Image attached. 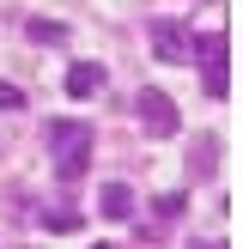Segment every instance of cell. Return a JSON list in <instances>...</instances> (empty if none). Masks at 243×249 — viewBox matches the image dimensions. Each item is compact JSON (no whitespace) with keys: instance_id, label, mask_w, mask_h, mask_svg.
<instances>
[{"instance_id":"cell-5","label":"cell","mask_w":243,"mask_h":249,"mask_svg":"<svg viewBox=\"0 0 243 249\" xmlns=\"http://www.w3.org/2000/svg\"><path fill=\"white\" fill-rule=\"evenodd\" d=\"M61 85H67V97H97L104 91V67H97V61H73V67L61 73Z\"/></svg>"},{"instance_id":"cell-12","label":"cell","mask_w":243,"mask_h":249,"mask_svg":"<svg viewBox=\"0 0 243 249\" xmlns=\"http://www.w3.org/2000/svg\"><path fill=\"white\" fill-rule=\"evenodd\" d=\"M189 249H231V243H225V237H194Z\"/></svg>"},{"instance_id":"cell-9","label":"cell","mask_w":243,"mask_h":249,"mask_svg":"<svg viewBox=\"0 0 243 249\" xmlns=\"http://www.w3.org/2000/svg\"><path fill=\"white\" fill-rule=\"evenodd\" d=\"M43 225H49V231H79L85 219H79L73 201H49V207H43Z\"/></svg>"},{"instance_id":"cell-7","label":"cell","mask_w":243,"mask_h":249,"mask_svg":"<svg viewBox=\"0 0 243 249\" xmlns=\"http://www.w3.org/2000/svg\"><path fill=\"white\" fill-rule=\"evenodd\" d=\"M97 213H104V219H128L134 213V189H128V182H109V189L97 195Z\"/></svg>"},{"instance_id":"cell-1","label":"cell","mask_w":243,"mask_h":249,"mask_svg":"<svg viewBox=\"0 0 243 249\" xmlns=\"http://www.w3.org/2000/svg\"><path fill=\"white\" fill-rule=\"evenodd\" d=\"M49 146H55V177H61V189L91 170V128H85V122H49Z\"/></svg>"},{"instance_id":"cell-10","label":"cell","mask_w":243,"mask_h":249,"mask_svg":"<svg viewBox=\"0 0 243 249\" xmlns=\"http://www.w3.org/2000/svg\"><path fill=\"white\" fill-rule=\"evenodd\" d=\"M31 36L55 49V43H67V24H61V18H31Z\"/></svg>"},{"instance_id":"cell-2","label":"cell","mask_w":243,"mask_h":249,"mask_svg":"<svg viewBox=\"0 0 243 249\" xmlns=\"http://www.w3.org/2000/svg\"><path fill=\"white\" fill-rule=\"evenodd\" d=\"M189 55L201 61L207 97H231V36H225V31H207L201 43H189Z\"/></svg>"},{"instance_id":"cell-4","label":"cell","mask_w":243,"mask_h":249,"mask_svg":"<svg viewBox=\"0 0 243 249\" xmlns=\"http://www.w3.org/2000/svg\"><path fill=\"white\" fill-rule=\"evenodd\" d=\"M182 213H189V195H182V189H170V195H158V201H152V219H146V225H140V237H146V243H158V237H170V225H176Z\"/></svg>"},{"instance_id":"cell-6","label":"cell","mask_w":243,"mask_h":249,"mask_svg":"<svg viewBox=\"0 0 243 249\" xmlns=\"http://www.w3.org/2000/svg\"><path fill=\"white\" fill-rule=\"evenodd\" d=\"M152 49H158V55H164V61H189V31H182V24H152Z\"/></svg>"},{"instance_id":"cell-8","label":"cell","mask_w":243,"mask_h":249,"mask_svg":"<svg viewBox=\"0 0 243 249\" xmlns=\"http://www.w3.org/2000/svg\"><path fill=\"white\" fill-rule=\"evenodd\" d=\"M213 164H219V140L213 134L189 140V177H213Z\"/></svg>"},{"instance_id":"cell-3","label":"cell","mask_w":243,"mask_h":249,"mask_svg":"<svg viewBox=\"0 0 243 249\" xmlns=\"http://www.w3.org/2000/svg\"><path fill=\"white\" fill-rule=\"evenodd\" d=\"M134 109H140V128H146V134H152V140H170V134H176V128H182V109H176V104H170V97H164V91H158V85H146V91H140V97H134Z\"/></svg>"},{"instance_id":"cell-11","label":"cell","mask_w":243,"mask_h":249,"mask_svg":"<svg viewBox=\"0 0 243 249\" xmlns=\"http://www.w3.org/2000/svg\"><path fill=\"white\" fill-rule=\"evenodd\" d=\"M0 109H24V85H12V79H0Z\"/></svg>"}]
</instances>
